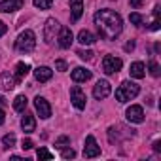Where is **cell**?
Masks as SVG:
<instances>
[{
  "label": "cell",
  "mask_w": 161,
  "mask_h": 161,
  "mask_svg": "<svg viewBox=\"0 0 161 161\" xmlns=\"http://www.w3.org/2000/svg\"><path fill=\"white\" fill-rule=\"evenodd\" d=\"M95 25L99 29L101 38H104V40H116L119 36V32L123 31L121 15L116 14L114 10H99L95 14Z\"/></svg>",
  "instance_id": "cell-1"
},
{
  "label": "cell",
  "mask_w": 161,
  "mask_h": 161,
  "mask_svg": "<svg viewBox=\"0 0 161 161\" xmlns=\"http://www.w3.org/2000/svg\"><path fill=\"white\" fill-rule=\"evenodd\" d=\"M138 93H140V87L135 82H123L116 89V99H118V103H127V101L135 99Z\"/></svg>",
  "instance_id": "cell-2"
},
{
  "label": "cell",
  "mask_w": 161,
  "mask_h": 161,
  "mask_svg": "<svg viewBox=\"0 0 161 161\" xmlns=\"http://www.w3.org/2000/svg\"><path fill=\"white\" fill-rule=\"evenodd\" d=\"M34 46H36V36H34L32 31L21 32V34L17 36V40H15V47H17V51H21V53H31V51L34 49Z\"/></svg>",
  "instance_id": "cell-3"
},
{
  "label": "cell",
  "mask_w": 161,
  "mask_h": 161,
  "mask_svg": "<svg viewBox=\"0 0 161 161\" xmlns=\"http://www.w3.org/2000/svg\"><path fill=\"white\" fill-rule=\"evenodd\" d=\"M59 31H61L59 21L49 17L46 21V25H44V42L46 44H53V40H57V36H59Z\"/></svg>",
  "instance_id": "cell-4"
},
{
  "label": "cell",
  "mask_w": 161,
  "mask_h": 161,
  "mask_svg": "<svg viewBox=\"0 0 161 161\" xmlns=\"http://www.w3.org/2000/svg\"><path fill=\"white\" fill-rule=\"evenodd\" d=\"M121 66H123V61L116 55H106L103 59V70L106 74H116V72L121 70Z\"/></svg>",
  "instance_id": "cell-5"
},
{
  "label": "cell",
  "mask_w": 161,
  "mask_h": 161,
  "mask_svg": "<svg viewBox=\"0 0 161 161\" xmlns=\"http://www.w3.org/2000/svg\"><path fill=\"white\" fill-rule=\"evenodd\" d=\"M110 93H112V86H110L108 80H99V82L95 84V87H93V97H95L97 101L106 99Z\"/></svg>",
  "instance_id": "cell-6"
},
{
  "label": "cell",
  "mask_w": 161,
  "mask_h": 161,
  "mask_svg": "<svg viewBox=\"0 0 161 161\" xmlns=\"http://www.w3.org/2000/svg\"><path fill=\"white\" fill-rule=\"evenodd\" d=\"M70 101H72V104L78 108V110H84L86 108V93L82 91V87L80 86H74L72 89H70Z\"/></svg>",
  "instance_id": "cell-7"
},
{
  "label": "cell",
  "mask_w": 161,
  "mask_h": 161,
  "mask_svg": "<svg viewBox=\"0 0 161 161\" xmlns=\"http://www.w3.org/2000/svg\"><path fill=\"white\" fill-rule=\"evenodd\" d=\"M34 108H36V112H38V116L42 118V119H47L49 116H51V106H49V103L44 99V97H36L34 99Z\"/></svg>",
  "instance_id": "cell-8"
},
{
  "label": "cell",
  "mask_w": 161,
  "mask_h": 161,
  "mask_svg": "<svg viewBox=\"0 0 161 161\" xmlns=\"http://www.w3.org/2000/svg\"><path fill=\"white\" fill-rule=\"evenodd\" d=\"M125 116H127V119H129L131 123H142V121H144V110H142V106H138V104L129 106L127 112H125Z\"/></svg>",
  "instance_id": "cell-9"
},
{
  "label": "cell",
  "mask_w": 161,
  "mask_h": 161,
  "mask_svg": "<svg viewBox=\"0 0 161 161\" xmlns=\"http://www.w3.org/2000/svg\"><path fill=\"white\" fill-rule=\"evenodd\" d=\"M99 153H101V146L97 144L95 136H93V135H89V136L86 138V148H84V155H86V157H97Z\"/></svg>",
  "instance_id": "cell-10"
},
{
  "label": "cell",
  "mask_w": 161,
  "mask_h": 161,
  "mask_svg": "<svg viewBox=\"0 0 161 161\" xmlns=\"http://www.w3.org/2000/svg\"><path fill=\"white\" fill-rule=\"evenodd\" d=\"M57 40H59V46H61L63 49H68V47H70V44H72V40H74V36H72V31H70L68 27H61Z\"/></svg>",
  "instance_id": "cell-11"
},
{
  "label": "cell",
  "mask_w": 161,
  "mask_h": 161,
  "mask_svg": "<svg viewBox=\"0 0 161 161\" xmlns=\"http://www.w3.org/2000/svg\"><path fill=\"white\" fill-rule=\"evenodd\" d=\"M23 0H2L0 2V12L2 14H12V12H17L23 8Z\"/></svg>",
  "instance_id": "cell-12"
},
{
  "label": "cell",
  "mask_w": 161,
  "mask_h": 161,
  "mask_svg": "<svg viewBox=\"0 0 161 161\" xmlns=\"http://www.w3.org/2000/svg\"><path fill=\"white\" fill-rule=\"evenodd\" d=\"M70 78L74 80L76 84H80V82H87V80L91 78V70H86V68H82V66H78V68H74V70L70 72Z\"/></svg>",
  "instance_id": "cell-13"
},
{
  "label": "cell",
  "mask_w": 161,
  "mask_h": 161,
  "mask_svg": "<svg viewBox=\"0 0 161 161\" xmlns=\"http://www.w3.org/2000/svg\"><path fill=\"white\" fill-rule=\"evenodd\" d=\"M51 76H53V70L49 66H38L34 70V78L38 80V82H49Z\"/></svg>",
  "instance_id": "cell-14"
},
{
  "label": "cell",
  "mask_w": 161,
  "mask_h": 161,
  "mask_svg": "<svg viewBox=\"0 0 161 161\" xmlns=\"http://www.w3.org/2000/svg\"><path fill=\"white\" fill-rule=\"evenodd\" d=\"M70 10H72V21H78L84 14V0H70Z\"/></svg>",
  "instance_id": "cell-15"
},
{
  "label": "cell",
  "mask_w": 161,
  "mask_h": 161,
  "mask_svg": "<svg viewBox=\"0 0 161 161\" xmlns=\"http://www.w3.org/2000/svg\"><path fill=\"white\" fill-rule=\"evenodd\" d=\"M15 78L10 74V72H2V76H0V86H2V89H6V91H10V89H14L15 87Z\"/></svg>",
  "instance_id": "cell-16"
},
{
  "label": "cell",
  "mask_w": 161,
  "mask_h": 161,
  "mask_svg": "<svg viewBox=\"0 0 161 161\" xmlns=\"http://www.w3.org/2000/svg\"><path fill=\"white\" fill-rule=\"evenodd\" d=\"M21 127H23L25 133H32V131L36 129V119H34V116H32V114H25L23 119H21Z\"/></svg>",
  "instance_id": "cell-17"
},
{
  "label": "cell",
  "mask_w": 161,
  "mask_h": 161,
  "mask_svg": "<svg viewBox=\"0 0 161 161\" xmlns=\"http://www.w3.org/2000/svg\"><path fill=\"white\" fill-rule=\"evenodd\" d=\"M131 76L133 78H136V80H140V78H144L146 76V66H144V63H140V61H136V63H133L131 64Z\"/></svg>",
  "instance_id": "cell-18"
},
{
  "label": "cell",
  "mask_w": 161,
  "mask_h": 161,
  "mask_svg": "<svg viewBox=\"0 0 161 161\" xmlns=\"http://www.w3.org/2000/svg\"><path fill=\"white\" fill-rule=\"evenodd\" d=\"M29 70H31V66L27 63H17V66H15V82H21V80L29 74Z\"/></svg>",
  "instance_id": "cell-19"
},
{
  "label": "cell",
  "mask_w": 161,
  "mask_h": 161,
  "mask_svg": "<svg viewBox=\"0 0 161 161\" xmlns=\"http://www.w3.org/2000/svg\"><path fill=\"white\" fill-rule=\"evenodd\" d=\"M78 42L82 44V46H91V44L95 42V36H93L89 31H80V34H78Z\"/></svg>",
  "instance_id": "cell-20"
},
{
  "label": "cell",
  "mask_w": 161,
  "mask_h": 161,
  "mask_svg": "<svg viewBox=\"0 0 161 161\" xmlns=\"http://www.w3.org/2000/svg\"><path fill=\"white\" fill-rule=\"evenodd\" d=\"M25 108H27V97H25V95H17L15 101H14V110L23 112Z\"/></svg>",
  "instance_id": "cell-21"
},
{
  "label": "cell",
  "mask_w": 161,
  "mask_h": 161,
  "mask_svg": "<svg viewBox=\"0 0 161 161\" xmlns=\"http://www.w3.org/2000/svg\"><path fill=\"white\" fill-rule=\"evenodd\" d=\"M32 2H34V6L40 8V10H49L51 4H53V0H32Z\"/></svg>",
  "instance_id": "cell-22"
},
{
  "label": "cell",
  "mask_w": 161,
  "mask_h": 161,
  "mask_svg": "<svg viewBox=\"0 0 161 161\" xmlns=\"http://www.w3.org/2000/svg\"><path fill=\"white\" fill-rule=\"evenodd\" d=\"M36 157H38V159H53V153H51L49 150H46V148H38Z\"/></svg>",
  "instance_id": "cell-23"
},
{
  "label": "cell",
  "mask_w": 161,
  "mask_h": 161,
  "mask_svg": "<svg viewBox=\"0 0 161 161\" xmlns=\"http://www.w3.org/2000/svg\"><path fill=\"white\" fill-rule=\"evenodd\" d=\"M93 55H95V53L89 51V49H80V51H78V57H80V59H84V61H91Z\"/></svg>",
  "instance_id": "cell-24"
},
{
  "label": "cell",
  "mask_w": 161,
  "mask_h": 161,
  "mask_svg": "<svg viewBox=\"0 0 161 161\" xmlns=\"http://www.w3.org/2000/svg\"><path fill=\"white\" fill-rule=\"evenodd\" d=\"M2 142H4L6 148H12V146L15 144V135H6V136L2 138Z\"/></svg>",
  "instance_id": "cell-25"
},
{
  "label": "cell",
  "mask_w": 161,
  "mask_h": 161,
  "mask_svg": "<svg viewBox=\"0 0 161 161\" xmlns=\"http://www.w3.org/2000/svg\"><path fill=\"white\" fill-rule=\"evenodd\" d=\"M150 74H152V76H155V78L161 74V72H159V64H157L155 61H150Z\"/></svg>",
  "instance_id": "cell-26"
},
{
  "label": "cell",
  "mask_w": 161,
  "mask_h": 161,
  "mask_svg": "<svg viewBox=\"0 0 161 161\" xmlns=\"http://www.w3.org/2000/svg\"><path fill=\"white\" fill-rule=\"evenodd\" d=\"M55 68H57L59 72H64V70H68V64H66L63 59H59V61H55Z\"/></svg>",
  "instance_id": "cell-27"
},
{
  "label": "cell",
  "mask_w": 161,
  "mask_h": 161,
  "mask_svg": "<svg viewBox=\"0 0 161 161\" xmlns=\"http://www.w3.org/2000/svg\"><path fill=\"white\" fill-rule=\"evenodd\" d=\"M129 19H131L133 25H140V23H142V15H140V14H131Z\"/></svg>",
  "instance_id": "cell-28"
},
{
  "label": "cell",
  "mask_w": 161,
  "mask_h": 161,
  "mask_svg": "<svg viewBox=\"0 0 161 161\" xmlns=\"http://www.w3.org/2000/svg\"><path fill=\"white\" fill-rule=\"evenodd\" d=\"M108 136H110V142H116V140H118V133H116V127H110V129H108Z\"/></svg>",
  "instance_id": "cell-29"
},
{
  "label": "cell",
  "mask_w": 161,
  "mask_h": 161,
  "mask_svg": "<svg viewBox=\"0 0 161 161\" xmlns=\"http://www.w3.org/2000/svg\"><path fill=\"white\" fill-rule=\"evenodd\" d=\"M68 142H70V138H68V136H61V138H57V142H55V144H57L59 148H64V144H68Z\"/></svg>",
  "instance_id": "cell-30"
},
{
  "label": "cell",
  "mask_w": 161,
  "mask_h": 161,
  "mask_svg": "<svg viewBox=\"0 0 161 161\" xmlns=\"http://www.w3.org/2000/svg\"><path fill=\"white\" fill-rule=\"evenodd\" d=\"M63 157L64 159H72V157H76V152L70 148V150H63Z\"/></svg>",
  "instance_id": "cell-31"
},
{
  "label": "cell",
  "mask_w": 161,
  "mask_h": 161,
  "mask_svg": "<svg viewBox=\"0 0 161 161\" xmlns=\"http://www.w3.org/2000/svg\"><path fill=\"white\" fill-rule=\"evenodd\" d=\"M21 148H23V150H32V148H34V142L27 138V140H23V144H21Z\"/></svg>",
  "instance_id": "cell-32"
},
{
  "label": "cell",
  "mask_w": 161,
  "mask_h": 161,
  "mask_svg": "<svg viewBox=\"0 0 161 161\" xmlns=\"http://www.w3.org/2000/svg\"><path fill=\"white\" fill-rule=\"evenodd\" d=\"M6 31H8L6 23H4V21H0V36H4V34H6Z\"/></svg>",
  "instance_id": "cell-33"
},
{
  "label": "cell",
  "mask_w": 161,
  "mask_h": 161,
  "mask_svg": "<svg viewBox=\"0 0 161 161\" xmlns=\"http://www.w3.org/2000/svg\"><path fill=\"white\" fill-rule=\"evenodd\" d=\"M142 4H144V0H131V6L133 8H140Z\"/></svg>",
  "instance_id": "cell-34"
},
{
  "label": "cell",
  "mask_w": 161,
  "mask_h": 161,
  "mask_svg": "<svg viewBox=\"0 0 161 161\" xmlns=\"http://www.w3.org/2000/svg\"><path fill=\"white\" fill-rule=\"evenodd\" d=\"M4 121H6V114H4V110H2V108H0V125H2Z\"/></svg>",
  "instance_id": "cell-35"
},
{
  "label": "cell",
  "mask_w": 161,
  "mask_h": 161,
  "mask_svg": "<svg viewBox=\"0 0 161 161\" xmlns=\"http://www.w3.org/2000/svg\"><path fill=\"white\" fill-rule=\"evenodd\" d=\"M131 49H135V42H129V44H125V51H131Z\"/></svg>",
  "instance_id": "cell-36"
},
{
  "label": "cell",
  "mask_w": 161,
  "mask_h": 161,
  "mask_svg": "<svg viewBox=\"0 0 161 161\" xmlns=\"http://www.w3.org/2000/svg\"><path fill=\"white\" fill-rule=\"evenodd\" d=\"M153 150H155V152H159V150H161V142H159V140H155V142H153Z\"/></svg>",
  "instance_id": "cell-37"
},
{
  "label": "cell",
  "mask_w": 161,
  "mask_h": 161,
  "mask_svg": "<svg viewBox=\"0 0 161 161\" xmlns=\"http://www.w3.org/2000/svg\"><path fill=\"white\" fill-rule=\"evenodd\" d=\"M4 103H6V101H4V99H2V97H0V106H2V104H4Z\"/></svg>",
  "instance_id": "cell-38"
}]
</instances>
